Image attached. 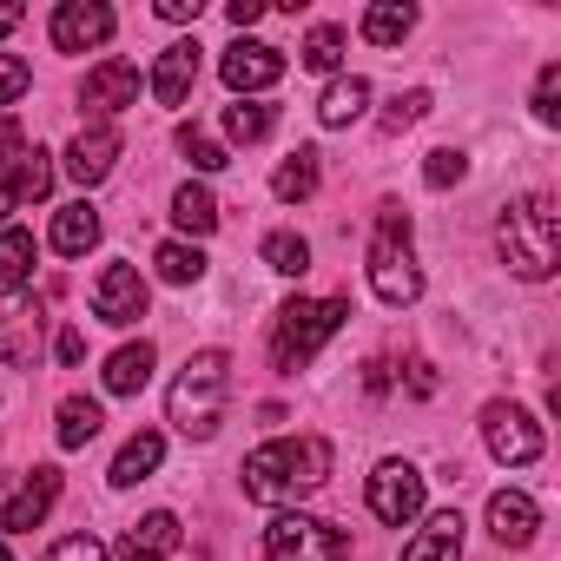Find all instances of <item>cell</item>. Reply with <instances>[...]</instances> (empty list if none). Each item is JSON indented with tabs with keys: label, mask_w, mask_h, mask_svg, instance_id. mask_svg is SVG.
<instances>
[{
	"label": "cell",
	"mask_w": 561,
	"mask_h": 561,
	"mask_svg": "<svg viewBox=\"0 0 561 561\" xmlns=\"http://www.w3.org/2000/svg\"><path fill=\"white\" fill-rule=\"evenodd\" d=\"M27 152V133H21V119H0V165L8 159H21Z\"/></svg>",
	"instance_id": "obj_41"
},
{
	"label": "cell",
	"mask_w": 561,
	"mask_h": 561,
	"mask_svg": "<svg viewBox=\"0 0 561 561\" xmlns=\"http://www.w3.org/2000/svg\"><path fill=\"white\" fill-rule=\"evenodd\" d=\"M423 113H430V93H423V87H410V93H397V100L383 106V119H377V126L397 139V133H403V126H416Z\"/></svg>",
	"instance_id": "obj_34"
},
{
	"label": "cell",
	"mask_w": 561,
	"mask_h": 561,
	"mask_svg": "<svg viewBox=\"0 0 561 561\" xmlns=\"http://www.w3.org/2000/svg\"><path fill=\"white\" fill-rule=\"evenodd\" d=\"M113 41V8H100V0H67V8H54V47L60 54H87V47H106Z\"/></svg>",
	"instance_id": "obj_11"
},
{
	"label": "cell",
	"mask_w": 561,
	"mask_h": 561,
	"mask_svg": "<svg viewBox=\"0 0 561 561\" xmlns=\"http://www.w3.org/2000/svg\"><path fill=\"white\" fill-rule=\"evenodd\" d=\"M416 27V8H403V0H377V8H364V41L370 47H403Z\"/></svg>",
	"instance_id": "obj_23"
},
{
	"label": "cell",
	"mask_w": 561,
	"mask_h": 561,
	"mask_svg": "<svg viewBox=\"0 0 561 561\" xmlns=\"http://www.w3.org/2000/svg\"><path fill=\"white\" fill-rule=\"evenodd\" d=\"M172 548H179V515L172 508H152L119 535V561H172Z\"/></svg>",
	"instance_id": "obj_14"
},
{
	"label": "cell",
	"mask_w": 561,
	"mask_h": 561,
	"mask_svg": "<svg viewBox=\"0 0 561 561\" xmlns=\"http://www.w3.org/2000/svg\"><path fill=\"white\" fill-rule=\"evenodd\" d=\"M8 192H14V205H34V198H47L54 192V159L34 146V152H21L14 159V179H8Z\"/></svg>",
	"instance_id": "obj_28"
},
{
	"label": "cell",
	"mask_w": 561,
	"mask_h": 561,
	"mask_svg": "<svg viewBox=\"0 0 561 561\" xmlns=\"http://www.w3.org/2000/svg\"><path fill=\"white\" fill-rule=\"evenodd\" d=\"M54 502H60V469H34L8 502H0V535H27V528H41Z\"/></svg>",
	"instance_id": "obj_12"
},
{
	"label": "cell",
	"mask_w": 561,
	"mask_h": 561,
	"mask_svg": "<svg viewBox=\"0 0 561 561\" xmlns=\"http://www.w3.org/2000/svg\"><path fill=\"white\" fill-rule=\"evenodd\" d=\"M225 397H231V357H225V351H198V357H185V370L172 377L165 416H172L192 443H211L218 423H225Z\"/></svg>",
	"instance_id": "obj_3"
},
{
	"label": "cell",
	"mask_w": 561,
	"mask_h": 561,
	"mask_svg": "<svg viewBox=\"0 0 561 561\" xmlns=\"http://www.w3.org/2000/svg\"><path fill=\"white\" fill-rule=\"evenodd\" d=\"M113 159H119V133H113V126H87V133L67 146V172H73L80 185H100V179L113 172Z\"/></svg>",
	"instance_id": "obj_17"
},
{
	"label": "cell",
	"mask_w": 561,
	"mask_h": 561,
	"mask_svg": "<svg viewBox=\"0 0 561 561\" xmlns=\"http://www.w3.org/2000/svg\"><path fill=\"white\" fill-rule=\"evenodd\" d=\"M47 561H106V548H100L93 535H67V541L47 548Z\"/></svg>",
	"instance_id": "obj_39"
},
{
	"label": "cell",
	"mask_w": 561,
	"mask_h": 561,
	"mask_svg": "<svg viewBox=\"0 0 561 561\" xmlns=\"http://www.w3.org/2000/svg\"><path fill=\"white\" fill-rule=\"evenodd\" d=\"M100 423H106V416H100V403H93V397H67V403H60V430H54V436H60V449H87V443L100 436Z\"/></svg>",
	"instance_id": "obj_29"
},
{
	"label": "cell",
	"mask_w": 561,
	"mask_h": 561,
	"mask_svg": "<svg viewBox=\"0 0 561 561\" xmlns=\"http://www.w3.org/2000/svg\"><path fill=\"white\" fill-rule=\"evenodd\" d=\"M271 192L285 198V205H305L311 192H318V152L311 146H298L285 165H277V179H271Z\"/></svg>",
	"instance_id": "obj_26"
},
{
	"label": "cell",
	"mask_w": 561,
	"mask_h": 561,
	"mask_svg": "<svg viewBox=\"0 0 561 561\" xmlns=\"http://www.w3.org/2000/svg\"><path fill=\"white\" fill-rule=\"evenodd\" d=\"M462 179H469V159H462L456 146H436V152L423 159V185H430V192H449V185H462Z\"/></svg>",
	"instance_id": "obj_33"
},
{
	"label": "cell",
	"mask_w": 561,
	"mask_h": 561,
	"mask_svg": "<svg viewBox=\"0 0 561 561\" xmlns=\"http://www.w3.org/2000/svg\"><path fill=\"white\" fill-rule=\"evenodd\" d=\"M27 80H34V67H27L21 54H0V106H14V100L27 93Z\"/></svg>",
	"instance_id": "obj_38"
},
{
	"label": "cell",
	"mask_w": 561,
	"mask_h": 561,
	"mask_svg": "<svg viewBox=\"0 0 561 561\" xmlns=\"http://www.w3.org/2000/svg\"><path fill=\"white\" fill-rule=\"evenodd\" d=\"M179 152H185L198 172H218V165H231V159H225V146H218L211 133H198V126H179Z\"/></svg>",
	"instance_id": "obj_35"
},
{
	"label": "cell",
	"mask_w": 561,
	"mask_h": 561,
	"mask_svg": "<svg viewBox=\"0 0 561 561\" xmlns=\"http://www.w3.org/2000/svg\"><path fill=\"white\" fill-rule=\"evenodd\" d=\"M351 535L318 522V515H277L264 528V561H344Z\"/></svg>",
	"instance_id": "obj_6"
},
{
	"label": "cell",
	"mask_w": 561,
	"mask_h": 561,
	"mask_svg": "<svg viewBox=\"0 0 561 561\" xmlns=\"http://www.w3.org/2000/svg\"><path fill=\"white\" fill-rule=\"evenodd\" d=\"M146 305H152V291H146L139 264H106V271H100V285H93V318H100V324L126 331V324L146 318Z\"/></svg>",
	"instance_id": "obj_8"
},
{
	"label": "cell",
	"mask_w": 561,
	"mask_h": 561,
	"mask_svg": "<svg viewBox=\"0 0 561 561\" xmlns=\"http://www.w3.org/2000/svg\"><path fill=\"white\" fill-rule=\"evenodd\" d=\"M34 305L21 291H0V364H34Z\"/></svg>",
	"instance_id": "obj_18"
},
{
	"label": "cell",
	"mask_w": 561,
	"mask_h": 561,
	"mask_svg": "<svg viewBox=\"0 0 561 561\" xmlns=\"http://www.w3.org/2000/svg\"><path fill=\"white\" fill-rule=\"evenodd\" d=\"M364 106H370V80L351 73V80H337V87L318 100V119H324V126H351V119H364Z\"/></svg>",
	"instance_id": "obj_27"
},
{
	"label": "cell",
	"mask_w": 561,
	"mask_h": 561,
	"mask_svg": "<svg viewBox=\"0 0 561 561\" xmlns=\"http://www.w3.org/2000/svg\"><path fill=\"white\" fill-rule=\"evenodd\" d=\"M271 126H277V113H271V106H257V100H238V106H225V139H238V146H257V139H271Z\"/></svg>",
	"instance_id": "obj_30"
},
{
	"label": "cell",
	"mask_w": 561,
	"mask_h": 561,
	"mask_svg": "<svg viewBox=\"0 0 561 561\" xmlns=\"http://www.w3.org/2000/svg\"><path fill=\"white\" fill-rule=\"evenodd\" d=\"M0 561H14V554H8V548H0Z\"/></svg>",
	"instance_id": "obj_47"
},
{
	"label": "cell",
	"mask_w": 561,
	"mask_h": 561,
	"mask_svg": "<svg viewBox=\"0 0 561 561\" xmlns=\"http://www.w3.org/2000/svg\"><path fill=\"white\" fill-rule=\"evenodd\" d=\"M482 443H489V456L508 462V469L541 462V430H535V416L515 410V403H489V410H482Z\"/></svg>",
	"instance_id": "obj_7"
},
{
	"label": "cell",
	"mask_w": 561,
	"mask_h": 561,
	"mask_svg": "<svg viewBox=\"0 0 561 561\" xmlns=\"http://www.w3.org/2000/svg\"><path fill=\"white\" fill-rule=\"evenodd\" d=\"M8 211H14V192H8V185H0V225H8Z\"/></svg>",
	"instance_id": "obj_46"
},
{
	"label": "cell",
	"mask_w": 561,
	"mask_h": 561,
	"mask_svg": "<svg viewBox=\"0 0 561 561\" xmlns=\"http://www.w3.org/2000/svg\"><path fill=\"white\" fill-rule=\"evenodd\" d=\"M93 244H100V211H93L87 198H80V205H60V211H54V251H60V257H87Z\"/></svg>",
	"instance_id": "obj_20"
},
{
	"label": "cell",
	"mask_w": 561,
	"mask_h": 561,
	"mask_svg": "<svg viewBox=\"0 0 561 561\" xmlns=\"http://www.w3.org/2000/svg\"><path fill=\"white\" fill-rule=\"evenodd\" d=\"M80 106H93V113H126V106H139V67H133V60H100V67L87 73V87H80Z\"/></svg>",
	"instance_id": "obj_13"
},
{
	"label": "cell",
	"mask_w": 561,
	"mask_h": 561,
	"mask_svg": "<svg viewBox=\"0 0 561 561\" xmlns=\"http://www.w3.org/2000/svg\"><path fill=\"white\" fill-rule=\"evenodd\" d=\"M172 225L192 231V238H211V231H218V198H211L205 185H179V198H172Z\"/></svg>",
	"instance_id": "obj_25"
},
{
	"label": "cell",
	"mask_w": 561,
	"mask_h": 561,
	"mask_svg": "<svg viewBox=\"0 0 561 561\" xmlns=\"http://www.w3.org/2000/svg\"><path fill=\"white\" fill-rule=\"evenodd\" d=\"M218 73H225V87H231V93H264V87L285 80V47H264V41H231Z\"/></svg>",
	"instance_id": "obj_10"
},
{
	"label": "cell",
	"mask_w": 561,
	"mask_h": 561,
	"mask_svg": "<svg viewBox=\"0 0 561 561\" xmlns=\"http://www.w3.org/2000/svg\"><path fill=\"white\" fill-rule=\"evenodd\" d=\"M535 119L541 126H561V60H548L541 80H535Z\"/></svg>",
	"instance_id": "obj_37"
},
{
	"label": "cell",
	"mask_w": 561,
	"mask_h": 561,
	"mask_svg": "<svg viewBox=\"0 0 561 561\" xmlns=\"http://www.w3.org/2000/svg\"><path fill=\"white\" fill-rule=\"evenodd\" d=\"M489 528H495L502 548H528L535 528H541V508H535L522 489H495V495H489Z\"/></svg>",
	"instance_id": "obj_16"
},
{
	"label": "cell",
	"mask_w": 561,
	"mask_h": 561,
	"mask_svg": "<svg viewBox=\"0 0 561 561\" xmlns=\"http://www.w3.org/2000/svg\"><path fill=\"white\" fill-rule=\"evenodd\" d=\"M403 561H462V515L456 508H436L423 522V535L403 548Z\"/></svg>",
	"instance_id": "obj_19"
},
{
	"label": "cell",
	"mask_w": 561,
	"mask_h": 561,
	"mask_svg": "<svg viewBox=\"0 0 561 561\" xmlns=\"http://www.w3.org/2000/svg\"><path fill=\"white\" fill-rule=\"evenodd\" d=\"M165 462V436H152V430H139L119 456H113V489H133V482H146L152 469Z\"/></svg>",
	"instance_id": "obj_22"
},
{
	"label": "cell",
	"mask_w": 561,
	"mask_h": 561,
	"mask_svg": "<svg viewBox=\"0 0 561 561\" xmlns=\"http://www.w3.org/2000/svg\"><path fill=\"white\" fill-rule=\"evenodd\" d=\"M495 251L515 277H528V285H541V277H554L561 264V211L548 192H528L515 198L502 218H495Z\"/></svg>",
	"instance_id": "obj_2"
},
{
	"label": "cell",
	"mask_w": 561,
	"mask_h": 561,
	"mask_svg": "<svg viewBox=\"0 0 561 561\" xmlns=\"http://www.w3.org/2000/svg\"><path fill=\"white\" fill-rule=\"evenodd\" d=\"M198 14H205V0H159V21H172V27H185Z\"/></svg>",
	"instance_id": "obj_40"
},
{
	"label": "cell",
	"mask_w": 561,
	"mask_h": 561,
	"mask_svg": "<svg viewBox=\"0 0 561 561\" xmlns=\"http://www.w3.org/2000/svg\"><path fill=\"white\" fill-rule=\"evenodd\" d=\"M344 318H351L344 298H291L285 311H277V331H271V364L285 370V377H298L344 331Z\"/></svg>",
	"instance_id": "obj_4"
},
{
	"label": "cell",
	"mask_w": 561,
	"mask_h": 561,
	"mask_svg": "<svg viewBox=\"0 0 561 561\" xmlns=\"http://www.w3.org/2000/svg\"><path fill=\"white\" fill-rule=\"evenodd\" d=\"M152 364H159L152 344H126V351H113V357H106V390H113V397H139V390L152 383Z\"/></svg>",
	"instance_id": "obj_21"
},
{
	"label": "cell",
	"mask_w": 561,
	"mask_h": 561,
	"mask_svg": "<svg viewBox=\"0 0 561 561\" xmlns=\"http://www.w3.org/2000/svg\"><path fill=\"white\" fill-rule=\"evenodd\" d=\"M410 390H416V397H436V364L416 357V364H410Z\"/></svg>",
	"instance_id": "obj_44"
},
{
	"label": "cell",
	"mask_w": 561,
	"mask_h": 561,
	"mask_svg": "<svg viewBox=\"0 0 561 561\" xmlns=\"http://www.w3.org/2000/svg\"><path fill=\"white\" fill-rule=\"evenodd\" d=\"M192 80H198V41H172L152 67V100L159 106H185L192 100Z\"/></svg>",
	"instance_id": "obj_15"
},
{
	"label": "cell",
	"mask_w": 561,
	"mask_h": 561,
	"mask_svg": "<svg viewBox=\"0 0 561 561\" xmlns=\"http://www.w3.org/2000/svg\"><path fill=\"white\" fill-rule=\"evenodd\" d=\"M21 27V8H0V34H14Z\"/></svg>",
	"instance_id": "obj_45"
},
{
	"label": "cell",
	"mask_w": 561,
	"mask_h": 561,
	"mask_svg": "<svg viewBox=\"0 0 561 561\" xmlns=\"http://www.w3.org/2000/svg\"><path fill=\"white\" fill-rule=\"evenodd\" d=\"M264 264H271L277 277H305V264H311V244H305L298 231H271V238H264Z\"/></svg>",
	"instance_id": "obj_32"
},
{
	"label": "cell",
	"mask_w": 561,
	"mask_h": 561,
	"mask_svg": "<svg viewBox=\"0 0 561 561\" xmlns=\"http://www.w3.org/2000/svg\"><path fill=\"white\" fill-rule=\"evenodd\" d=\"M370 515L390 522V528L416 522V515H423V476H416L410 462H377V469H370Z\"/></svg>",
	"instance_id": "obj_9"
},
{
	"label": "cell",
	"mask_w": 561,
	"mask_h": 561,
	"mask_svg": "<svg viewBox=\"0 0 561 561\" xmlns=\"http://www.w3.org/2000/svg\"><path fill=\"white\" fill-rule=\"evenodd\" d=\"M27 277H34V231L8 225L0 231V291H21Z\"/></svg>",
	"instance_id": "obj_24"
},
{
	"label": "cell",
	"mask_w": 561,
	"mask_h": 561,
	"mask_svg": "<svg viewBox=\"0 0 561 561\" xmlns=\"http://www.w3.org/2000/svg\"><path fill=\"white\" fill-rule=\"evenodd\" d=\"M225 21L244 34V27H257V21H264V8H257V0H231V8H225Z\"/></svg>",
	"instance_id": "obj_43"
},
{
	"label": "cell",
	"mask_w": 561,
	"mask_h": 561,
	"mask_svg": "<svg viewBox=\"0 0 561 561\" xmlns=\"http://www.w3.org/2000/svg\"><path fill=\"white\" fill-rule=\"evenodd\" d=\"M324 482H331V443L324 436H277V443L244 456V495L271 502V508H285Z\"/></svg>",
	"instance_id": "obj_1"
},
{
	"label": "cell",
	"mask_w": 561,
	"mask_h": 561,
	"mask_svg": "<svg viewBox=\"0 0 561 561\" xmlns=\"http://www.w3.org/2000/svg\"><path fill=\"white\" fill-rule=\"evenodd\" d=\"M370 291L403 311L423 298V271H416V251H410V211L403 205H383L377 211V238H370Z\"/></svg>",
	"instance_id": "obj_5"
},
{
	"label": "cell",
	"mask_w": 561,
	"mask_h": 561,
	"mask_svg": "<svg viewBox=\"0 0 561 561\" xmlns=\"http://www.w3.org/2000/svg\"><path fill=\"white\" fill-rule=\"evenodd\" d=\"M54 357H60V364H80V357H87V337H80V331L67 324V331L54 337Z\"/></svg>",
	"instance_id": "obj_42"
},
{
	"label": "cell",
	"mask_w": 561,
	"mask_h": 561,
	"mask_svg": "<svg viewBox=\"0 0 561 561\" xmlns=\"http://www.w3.org/2000/svg\"><path fill=\"white\" fill-rule=\"evenodd\" d=\"M159 277H165V285H198V277H205V251L198 244H185V238H172V244H159Z\"/></svg>",
	"instance_id": "obj_31"
},
{
	"label": "cell",
	"mask_w": 561,
	"mask_h": 561,
	"mask_svg": "<svg viewBox=\"0 0 561 561\" xmlns=\"http://www.w3.org/2000/svg\"><path fill=\"white\" fill-rule=\"evenodd\" d=\"M337 60H344V27H311V41H305V67L331 73Z\"/></svg>",
	"instance_id": "obj_36"
}]
</instances>
